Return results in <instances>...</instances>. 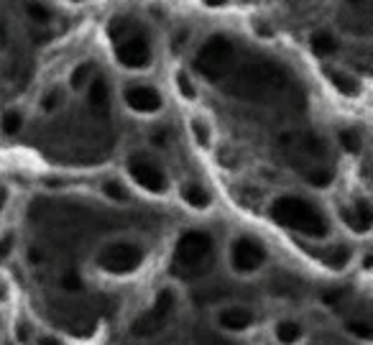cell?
Masks as SVG:
<instances>
[{
  "label": "cell",
  "instance_id": "1",
  "mask_svg": "<svg viewBox=\"0 0 373 345\" xmlns=\"http://www.w3.org/2000/svg\"><path fill=\"white\" fill-rule=\"evenodd\" d=\"M271 218L279 226L302 233V235H310V238H325L327 230H330L327 218L317 210L315 204L302 197H292V195H284V197L274 200V204H271Z\"/></svg>",
  "mask_w": 373,
  "mask_h": 345
},
{
  "label": "cell",
  "instance_id": "2",
  "mask_svg": "<svg viewBox=\"0 0 373 345\" xmlns=\"http://www.w3.org/2000/svg\"><path fill=\"white\" fill-rule=\"evenodd\" d=\"M212 256H215V243L207 233L202 230H190L184 233L179 243H176L174 259H171V271L179 279H199L210 271Z\"/></svg>",
  "mask_w": 373,
  "mask_h": 345
},
{
  "label": "cell",
  "instance_id": "3",
  "mask_svg": "<svg viewBox=\"0 0 373 345\" xmlns=\"http://www.w3.org/2000/svg\"><path fill=\"white\" fill-rule=\"evenodd\" d=\"M284 85H287V74L276 64L251 62L235 74L228 92L246 100H266L271 95H276Z\"/></svg>",
  "mask_w": 373,
  "mask_h": 345
},
{
  "label": "cell",
  "instance_id": "4",
  "mask_svg": "<svg viewBox=\"0 0 373 345\" xmlns=\"http://www.w3.org/2000/svg\"><path fill=\"white\" fill-rule=\"evenodd\" d=\"M233 59H235V46L228 36H212L202 44V49L197 51L195 67L202 77L207 79H223L230 72Z\"/></svg>",
  "mask_w": 373,
  "mask_h": 345
},
{
  "label": "cell",
  "instance_id": "5",
  "mask_svg": "<svg viewBox=\"0 0 373 345\" xmlns=\"http://www.w3.org/2000/svg\"><path fill=\"white\" fill-rule=\"evenodd\" d=\"M110 34L115 39V57L128 70H143L151 64V44L141 29H120L118 21H113Z\"/></svg>",
  "mask_w": 373,
  "mask_h": 345
},
{
  "label": "cell",
  "instance_id": "6",
  "mask_svg": "<svg viewBox=\"0 0 373 345\" xmlns=\"http://www.w3.org/2000/svg\"><path fill=\"white\" fill-rule=\"evenodd\" d=\"M174 307H176V292H174V289H169V287L162 289V292L156 294L154 304H151V307H148V310L133 323L131 332H133L136 338H141V340L156 338V335H159V332L166 327V323L171 320V315H174Z\"/></svg>",
  "mask_w": 373,
  "mask_h": 345
},
{
  "label": "cell",
  "instance_id": "7",
  "mask_svg": "<svg viewBox=\"0 0 373 345\" xmlns=\"http://www.w3.org/2000/svg\"><path fill=\"white\" fill-rule=\"evenodd\" d=\"M143 263V248L138 243H128V240H118L110 243L98 254V268L105 274H131Z\"/></svg>",
  "mask_w": 373,
  "mask_h": 345
},
{
  "label": "cell",
  "instance_id": "8",
  "mask_svg": "<svg viewBox=\"0 0 373 345\" xmlns=\"http://www.w3.org/2000/svg\"><path fill=\"white\" fill-rule=\"evenodd\" d=\"M128 171L131 176L136 179V184H141L143 190L154 192V195H162L166 192V174L162 171V167L154 162V159H148L143 154H136L128 159Z\"/></svg>",
  "mask_w": 373,
  "mask_h": 345
},
{
  "label": "cell",
  "instance_id": "9",
  "mask_svg": "<svg viewBox=\"0 0 373 345\" xmlns=\"http://www.w3.org/2000/svg\"><path fill=\"white\" fill-rule=\"evenodd\" d=\"M263 261H266V251H263V246H261L259 240L238 238L233 243L230 263L238 274H254V271H259L263 266Z\"/></svg>",
  "mask_w": 373,
  "mask_h": 345
},
{
  "label": "cell",
  "instance_id": "10",
  "mask_svg": "<svg viewBox=\"0 0 373 345\" xmlns=\"http://www.w3.org/2000/svg\"><path fill=\"white\" fill-rule=\"evenodd\" d=\"M123 98H126L128 108L136 110V113H156V110L162 108V95L148 85L128 87V90L123 92Z\"/></svg>",
  "mask_w": 373,
  "mask_h": 345
},
{
  "label": "cell",
  "instance_id": "11",
  "mask_svg": "<svg viewBox=\"0 0 373 345\" xmlns=\"http://www.w3.org/2000/svg\"><path fill=\"white\" fill-rule=\"evenodd\" d=\"M218 323L223 330L228 332H246L248 327H254L256 317L251 310L246 307H225V310L218 315Z\"/></svg>",
  "mask_w": 373,
  "mask_h": 345
},
{
  "label": "cell",
  "instance_id": "12",
  "mask_svg": "<svg viewBox=\"0 0 373 345\" xmlns=\"http://www.w3.org/2000/svg\"><path fill=\"white\" fill-rule=\"evenodd\" d=\"M345 223L353 228V230L358 233H366L371 228V220H373V212H371V202L368 200H358V202L353 204L351 210H345Z\"/></svg>",
  "mask_w": 373,
  "mask_h": 345
},
{
  "label": "cell",
  "instance_id": "13",
  "mask_svg": "<svg viewBox=\"0 0 373 345\" xmlns=\"http://www.w3.org/2000/svg\"><path fill=\"white\" fill-rule=\"evenodd\" d=\"M87 100H90L92 110H98V113H105L107 105H110V90H107V82L105 79H92L90 90H87Z\"/></svg>",
  "mask_w": 373,
  "mask_h": 345
},
{
  "label": "cell",
  "instance_id": "14",
  "mask_svg": "<svg viewBox=\"0 0 373 345\" xmlns=\"http://www.w3.org/2000/svg\"><path fill=\"white\" fill-rule=\"evenodd\" d=\"M182 200L195 210H204L210 204V192L204 190L202 184H184L182 187Z\"/></svg>",
  "mask_w": 373,
  "mask_h": 345
},
{
  "label": "cell",
  "instance_id": "15",
  "mask_svg": "<svg viewBox=\"0 0 373 345\" xmlns=\"http://www.w3.org/2000/svg\"><path fill=\"white\" fill-rule=\"evenodd\" d=\"M274 335L282 345H294L302 338V325L296 323V320H282L274 327Z\"/></svg>",
  "mask_w": 373,
  "mask_h": 345
},
{
  "label": "cell",
  "instance_id": "16",
  "mask_svg": "<svg viewBox=\"0 0 373 345\" xmlns=\"http://www.w3.org/2000/svg\"><path fill=\"white\" fill-rule=\"evenodd\" d=\"M310 44L317 57H330V54H335V49H338V41H335V36H332L330 31H317Z\"/></svg>",
  "mask_w": 373,
  "mask_h": 345
},
{
  "label": "cell",
  "instance_id": "17",
  "mask_svg": "<svg viewBox=\"0 0 373 345\" xmlns=\"http://www.w3.org/2000/svg\"><path fill=\"white\" fill-rule=\"evenodd\" d=\"M327 79H330L332 85L338 87L343 95H355L358 92V82L351 77V74H345V72H338V70H327Z\"/></svg>",
  "mask_w": 373,
  "mask_h": 345
},
{
  "label": "cell",
  "instance_id": "18",
  "mask_svg": "<svg viewBox=\"0 0 373 345\" xmlns=\"http://www.w3.org/2000/svg\"><path fill=\"white\" fill-rule=\"evenodd\" d=\"M351 259H353V254H351V248L348 246H335L330 251V254L325 256V261H327V266L330 268H345L348 263H351Z\"/></svg>",
  "mask_w": 373,
  "mask_h": 345
},
{
  "label": "cell",
  "instance_id": "19",
  "mask_svg": "<svg viewBox=\"0 0 373 345\" xmlns=\"http://www.w3.org/2000/svg\"><path fill=\"white\" fill-rule=\"evenodd\" d=\"M0 128H3V134L6 136H15L18 131L23 128V115L18 110H8L0 120Z\"/></svg>",
  "mask_w": 373,
  "mask_h": 345
},
{
  "label": "cell",
  "instance_id": "20",
  "mask_svg": "<svg viewBox=\"0 0 373 345\" xmlns=\"http://www.w3.org/2000/svg\"><path fill=\"white\" fill-rule=\"evenodd\" d=\"M90 74H92V64L90 62L77 64V67H74V72H72V77H70V85L74 87V90H82V87L87 85Z\"/></svg>",
  "mask_w": 373,
  "mask_h": 345
},
{
  "label": "cell",
  "instance_id": "21",
  "mask_svg": "<svg viewBox=\"0 0 373 345\" xmlns=\"http://www.w3.org/2000/svg\"><path fill=\"white\" fill-rule=\"evenodd\" d=\"M103 195H105V197H110V200H115V202H126V200H128L126 187H123L120 182H105V184H103Z\"/></svg>",
  "mask_w": 373,
  "mask_h": 345
},
{
  "label": "cell",
  "instance_id": "22",
  "mask_svg": "<svg viewBox=\"0 0 373 345\" xmlns=\"http://www.w3.org/2000/svg\"><path fill=\"white\" fill-rule=\"evenodd\" d=\"M307 182L315 184V187H327V184H332V171L330 169H310L307 171Z\"/></svg>",
  "mask_w": 373,
  "mask_h": 345
},
{
  "label": "cell",
  "instance_id": "23",
  "mask_svg": "<svg viewBox=\"0 0 373 345\" xmlns=\"http://www.w3.org/2000/svg\"><path fill=\"white\" fill-rule=\"evenodd\" d=\"M348 332H353V335L360 340H371V335H373L371 325H368L366 320H351V323H348Z\"/></svg>",
  "mask_w": 373,
  "mask_h": 345
},
{
  "label": "cell",
  "instance_id": "24",
  "mask_svg": "<svg viewBox=\"0 0 373 345\" xmlns=\"http://www.w3.org/2000/svg\"><path fill=\"white\" fill-rule=\"evenodd\" d=\"M192 134H195V138H197L202 146H207L210 143V138H212V134H210V126L204 123V120H192Z\"/></svg>",
  "mask_w": 373,
  "mask_h": 345
},
{
  "label": "cell",
  "instance_id": "25",
  "mask_svg": "<svg viewBox=\"0 0 373 345\" xmlns=\"http://www.w3.org/2000/svg\"><path fill=\"white\" fill-rule=\"evenodd\" d=\"M340 143H343V148L345 151H351V154L360 151V136L355 134V131H343V134H340Z\"/></svg>",
  "mask_w": 373,
  "mask_h": 345
},
{
  "label": "cell",
  "instance_id": "26",
  "mask_svg": "<svg viewBox=\"0 0 373 345\" xmlns=\"http://www.w3.org/2000/svg\"><path fill=\"white\" fill-rule=\"evenodd\" d=\"M15 340L21 345H29L31 340H34V327H31V323H18L15 325Z\"/></svg>",
  "mask_w": 373,
  "mask_h": 345
},
{
  "label": "cell",
  "instance_id": "27",
  "mask_svg": "<svg viewBox=\"0 0 373 345\" xmlns=\"http://www.w3.org/2000/svg\"><path fill=\"white\" fill-rule=\"evenodd\" d=\"M29 15L34 18L36 23H49L51 21V13L41 6V3H31V6H29Z\"/></svg>",
  "mask_w": 373,
  "mask_h": 345
},
{
  "label": "cell",
  "instance_id": "28",
  "mask_svg": "<svg viewBox=\"0 0 373 345\" xmlns=\"http://www.w3.org/2000/svg\"><path fill=\"white\" fill-rule=\"evenodd\" d=\"M176 87H179V92H182V98H187V100L195 98V87H192L190 77H187L184 72H179V74H176Z\"/></svg>",
  "mask_w": 373,
  "mask_h": 345
},
{
  "label": "cell",
  "instance_id": "29",
  "mask_svg": "<svg viewBox=\"0 0 373 345\" xmlns=\"http://www.w3.org/2000/svg\"><path fill=\"white\" fill-rule=\"evenodd\" d=\"M59 103H62V90H51L46 98L41 100V108L46 110V113H51V110H57Z\"/></svg>",
  "mask_w": 373,
  "mask_h": 345
},
{
  "label": "cell",
  "instance_id": "30",
  "mask_svg": "<svg viewBox=\"0 0 373 345\" xmlns=\"http://www.w3.org/2000/svg\"><path fill=\"white\" fill-rule=\"evenodd\" d=\"M11 254H13V235L6 233V235H0V261H6Z\"/></svg>",
  "mask_w": 373,
  "mask_h": 345
},
{
  "label": "cell",
  "instance_id": "31",
  "mask_svg": "<svg viewBox=\"0 0 373 345\" xmlns=\"http://www.w3.org/2000/svg\"><path fill=\"white\" fill-rule=\"evenodd\" d=\"M199 345H235V343H230V340H225V338H218V335H204Z\"/></svg>",
  "mask_w": 373,
  "mask_h": 345
},
{
  "label": "cell",
  "instance_id": "32",
  "mask_svg": "<svg viewBox=\"0 0 373 345\" xmlns=\"http://www.w3.org/2000/svg\"><path fill=\"white\" fill-rule=\"evenodd\" d=\"M36 345H64L57 335H41V338L36 340Z\"/></svg>",
  "mask_w": 373,
  "mask_h": 345
},
{
  "label": "cell",
  "instance_id": "33",
  "mask_svg": "<svg viewBox=\"0 0 373 345\" xmlns=\"http://www.w3.org/2000/svg\"><path fill=\"white\" fill-rule=\"evenodd\" d=\"M64 289H79L77 276H64Z\"/></svg>",
  "mask_w": 373,
  "mask_h": 345
},
{
  "label": "cell",
  "instance_id": "34",
  "mask_svg": "<svg viewBox=\"0 0 373 345\" xmlns=\"http://www.w3.org/2000/svg\"><path fill=\"white\" fill-rule=\"evenodd\" d=\"M0 299H6V289L0 287Z\"/></svg>",
  "mask_w": 373,
  "mask_h": 345
},
{
  "label": "cell",
  "instance_id": "35",
  "mask_svg": "<svg viewBox=\"0 0 373 345\" xmlns=\"http://www.w3.org/2000/svg\"><path fill=\"white\" fill-rule=\"evenodd\" d=\"M3 200H6V192L0 190V204H3Z\"/></svg>",
  "mask_w": 373,
  "mask_h": 345
}]
</instances>
